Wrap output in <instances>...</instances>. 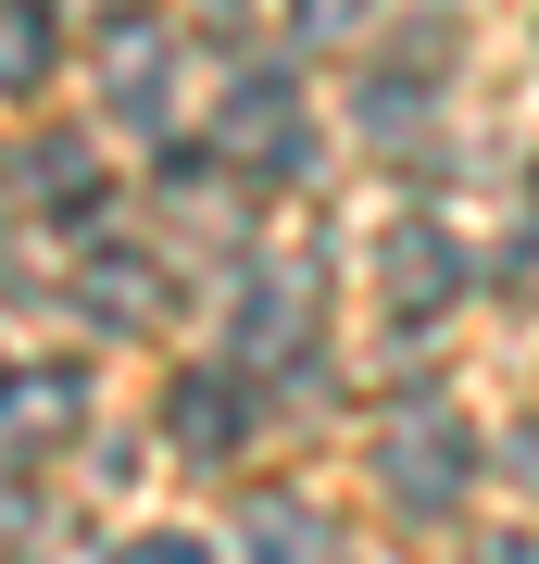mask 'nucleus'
Wrapping results in <instances>:
<instances>
[{
	"label": "nucleus",
	"instance_id": "2",
	"mask_svg": "<svg viewBox=\"0 0 539 564\" xmlns=\"http://www.w3.org/2000/svg\"><path fill=\"white\" fill-rule=\"evenodd\" d=\"M226 151L289 176V163H301V88L289 76H239V88H226Z\"/></svg>",
	"mask_w": 539,
	"mask_h": 564
},
{
	"label": "nucleus",
	"instance_id": "3",
	"mask_svg": "<svg viewBox=\"0 0 539 564\" xmlns=\"http://www.w3.org/2000/svg\"><path fill=\"white\" fill-rule=\"evenodd\" d=\"M76 302H88L100 326H163V263H139V251H88V263H76Z\"/></svg>",
	"mask_w": 539,
	"mask_h": 564
},
{
	"label": "nucleus",
	"instance_id": "7",
	"mask_svg": "<svg viewBox=\"0 0 539 564\" xmlns=\"http://www.w3.org/2000/svg\"><path fill=\"white\" fill-rule=\"evenodd\" d=\"M163 414H176L188 452H226V440H239V377H176V402H163Z\"/></svg>",
	"mask_w": 539,
	"mask_h": 564
},
{
	"label": "nucleus",
	"instance_id": "16",
	"mask_svg": "<svg viewBox=\"0 0 539 564\" xmlns=\"http://www.w3.org/2000/svg\"><path fill=\"white\" fill-rule=\"evenodd\" d=\"M515 477H539V440H515Z\"/></svg>",
	"mask_w": 539,
	"mask_h": 564
},
{
	"label": "nucleus",
	"instance_id": "15",
	"mask_svg": "<svg viewBox=\"0 0 539 564\" xmlns=\"http://www.w3.org/2000/svg\"><path fill=\"white\" fill-rule=\"evenodd\" d=\"M515 289H539V239H527V251H515Z\"/></svg>",
	"mask_w": 539,
	"mask_h": 564
},
{
	"label": "nucleus",
	"instance_id": "8",
	"mask_svg": "<svg viewBox=\"0 0 539 564\" xmlns=\"http://www.w3.org/2000/svg\"><path fill=\"white\" fill-rule=\"evenodd\" d=\"M251 564H326V514L314 502H251Z\"/></svg>",
	"mask_w": 539,
	"mask_h": 564
},
{
	"label": "nucleus",
	"instance_id": "6",
	"mask_svg": "<svg viewBox=\"0 0 539 564\" xmlns=\"http://www.w3.org/2000/svg\"><path fill=\"white\" fill-rule=\"evenodd\" d=\"M100 76H114V113H126V126H151V113H163V76H176V63H163V39H151V25H114Z\"/></svg>",
	"mask_w": 539,
	"mask_h": 564
},
{
	"label": "nucleus",
	"instance_id": "10",
	"mask_svg": "<svg viewBox=\"0 0 539 564\" xmlns=\"http://www.w3.org/2000/svg\"><path fill=\"white\" fill-rule=\"evenodd\" d=\"M51 76V25H39V0H0V88H39Z\"/></svg>",
	"mask_w": 539,
	"mask_h": 564
},
{
	"label": "nucleus",
	"instance_id": "14",
	"mask_svg": "<svg viewBox=\"0 0 539 564\" xmlns=\"http://www.w3.org/2000/svg\"><path fill=\"white\" fill-rule=\"evenodd\" d=\"M477 564H539V540H527V527H515V540H489Z\"/></svg>",
	"mask_w": 539,
	"mask_h": 564
},
{
	"label": "nucleus",
	"instance_id": "1",
	"mask_svg": "<svg viewBox=\"0 0 539 564\" xmlns=\"http://www.w3.org/2000/svg\"><path fill=\"white\" fill-rule=\"evenodd\" d=\"M377 477H389V489H401L414 514H440V502H464V477H477V452H464V426L414 414V426H389V440H377Z\"/></svg>",
	"mask_w": 539,
	"mask_h": 564
},
{
	"label": "nucleus",
	"instance_id": "12",
	"mask_svg": "<svg viewBox=\"0 0 539 564\" xmlns=\"http://www.w3.org/2000/svg\"><path fill=\"white\" fill-rule=\"evenodd\" d=\"M114 564H214V552H201V540H126Z\"/></svg>",
	"mask_w": 539,
	"mask_h": 564
},
{
	"label": "nucleus",
	"instance_id": "5",
	"mask_svg": "<svg viewBox=\"0 0 539 564\" xmlns=\"http://www.w3.org/2000/svg\"><path fill=\"white\" fill-rule=\"evenodd\" d=\"M452 289H464V239H440V226H401V239H389V302L427 314V302H452Z\"/></svg>",
	"mask_w": 539,
	"mask_h": 564
},
{
	"label": "nucleus",
	"instance_id": "13",
	"mask_svg": "<svg viewBox=\"0 0 539 564\" xmlns=\"http://www.w3.org/2000/svg\"><path fill=\"white\" fill-rule=\"evenodd\" d=\"M352 13H364V0H301V25H314V39H352Z\"/></svg>",
	"mask_w": 539,
	"mask_h": 564
},
{
	"label": "nucleus",
	"instance_id": "4",
	"mask_svg": "<svg viewBox=\"0 0 539 564\" xmlns=\"http://www.w3.org/2000/svg\"><path fill=\"white\" fill-rule=\"evenodd\" d=\"M88 414V389L63 377V364H39V377H0V440L13 452H39V440H63V426Z\"/></svg>",
	"mask_w": 539,
	"mask_h": 564
},
{
	"label": "nucleus",
	"instance_id": "9",
	"mask_svg": "<svg viewBox=\"0 0 539 564\" xmlns=\"http://www.w3.org/2000/svg\"><path fill=\"white\" fill-rule=\"evenodd\" d=\"M301 302H314L301 276H277V289H239V351H289V339H301Z\"/></svg>",
	"mask_w": 539,
	"mask_h": 564
},
{
	"label": "nucleus",
	"instance_id": "11",
	"mask_svg": "<svg viewBox=\"0 0 539 564\" xmlns=\"http://www.w3.org/2000/svg\"><path fill=\"white\" fill-rule=\"evenodd\" d=\"M39 202L88 214V202H100V163H88V151H39Z\"/></svg>",
	"mask_w": 539,
	"mask_h": 564
}]
</instances>
